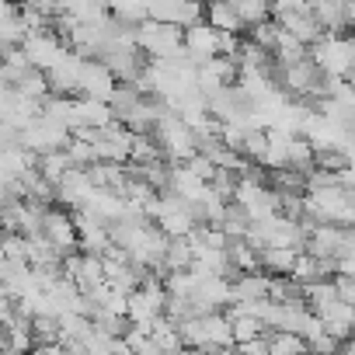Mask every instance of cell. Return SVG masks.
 Wrapping results in <instances>:
<instances>
[{"label":"cell","mask_w":355,"mask_h":355,"mask_svg":"<svg viewBox=\"0 0 355 355\" xmlns=\"http://www.w3.org/2000/svg\"><path fill=\"white\" fill-rule=\"evenodd\" d=\"M153 139H157V146H160V153H164L167 164H189L192 157H199V136H196V129L189 122H182V119H178V112H171V108L157 119Z\"/></svg>","instance_id":"6da1fadb"},{"label":"cell","mask_w":355,"mask_h":355,"mask_svg":"<svg viewBox=\"0 0 355 355\" xmlns=\"http://www.w3.org/2000/svg\"><path fill=\"white\" fill-rule=\"evenodd\" d=\"M167 313V289H164V279L157 272H146L143 282L129 293V324L136 327H150L153 320H160Z\"/></svg>","instance_id":"7a4b0ae2"},{"label":"cell","mask_w":355,"mask_h":355,"mask_svg":"<svg viewBox=\"0 0 355 355\" xmlns=\"http://www.w3.org/2000/svg\"><path fill=\"white\" fill-rule=\"evenodd\" d=\"M136 46L143 49L146 60H171L185 53V32L153 18H143L136 25Z\"/></svg>","instance_id":"3957f363"},{"label":"cell","mask_w":355,"mask_h":355,"mask_svg":"<svg viewBox=\"0 0 355 355\" xmlns=\"http://www.w3.org/2000/svg\"><path fill=\"white\" fill-rule=\"evenodd\" d=\"M310 60L327 77L355 80V39L345 35H324L317 46H310Z\"/></svg>","instance_id":"277c9868"},{"label":"cell","mask_w":355,"mask_h":355,"mask_svg":"<svg viewBox=\"0 0 355 355\" xmlns=\"http://www.w3.org/2000/svg\"><path fill=\"white\" fill-rule=\"evenodd\" d=\"M150 220L174 241V237H192V230L199 227V220H196V213H192V206L189 202H182L178 196H171V192H160V199H157V206H153V213H150Z\"/></svg>","instance_id":"5b68a950"},{"label":"cell","mask_w":355,"mask_h":355,"mask_svg":"<svg viewBox=\"0 0 355 355\" xmlns=\"http://www.w3.org/2000/svg\"><path fill=\"white\" fill-rule=\"evenodd\" d=\"M18 143H21L25 150H32L35 157L56 153V150H67V146H70V129L56 125V122L46 119V115H35L25 129H18Z\"/></svg>","instance_id":"8992f818"},{"label":"cell","mask_w":355,"mask_h":355,"mask_svg":"<svg viewBox=\"0 0 355 355\" xmlns=\"http://www.w3.org/2000/svg\"><path fill=\"white\" fill-rule=\"evenodd\" d=\"M146 18L174 25V28L185 32V28H192L206 18V4H199V0H150Z\"/></svg>","instance_id":"52a82bcc"},{"label":"cell","mask_w":355,"mask_h":355,"mask_svg":"<svg viewBox=\"0 0 355 355\" xmlns=\"http://www.w3.org/2000/svg\"><path fill=\"white\" fill-rule=\"evenodd\" d=\"M42 237L67 258L77 251V220L73 213L67 209H56V206H46V216H42Z\"/></svg>","instance_id":"ba28073f"},{"label":"cell","mask_w":355,"mask_h":355,"mask_svg":"<svg viewBox=\"0 0 355 355\" xmlns=\"http://www.w3.org/2000/svg\"><path fill=\"white\" fill-rule=\"evenodd\" d=\"M220 53H223V32H216L213 25H206V18H202L199 25L185 28V56H189L196 67L216 60Z\"/></svg>","instance_id":"9c48e42d"},{"label":"cell","mask_w":355,"mask_h":355,"mask_svg":"<svg viewBox=\"0 0 355 355\" xmlns=\"http://www.w3.org/2000/svg\"><path fill=\"white\" fill-rule=\"evenodd\" d=\"M21 53L28 56V63L35 67V70H49L63 53H67V42L49 28V32H28L25 39H21Z\"/></svg>","instance_id":"30bf717a"},{"label":"cell","mask_w":355,"mask_h":355,"mask_svg":"<svg viewBox=\"0 0 355 355\" xmlns=\"http://www.w3.org/2000/svg\"><path fill=\"white\" fill-rule=\"evenodd\" d=\"M84 56H77L73 49H67L49 70H46V77H49V91L53 94H80V73H84Z\"/></svg>","instance_id":"8fae6325"},{"label":"cell","mask_w":355,"mask_h":355,"mask_svg":"<svg viewBox=\"0 0 355 355\" xmlns=\"http://www.w3.org/2000/svg\"><path fill=\"white\" fill-rule=\"evenodd\" d=\"M303 251L313 254V258H334L338 261L341 251H345V227H338V223H313L306 230Z\"/></svg>","instance_id":"7c38bea8"},{"label":"cell","mask_w":355,"mask_h":355,"mask_svg":"<svg viewBox=\"0 0 355 355\" xmlns=\"http://www.w3.org/2000/svg\"><path fill=\"white\" fill-rule=\"evenodd\" d=\"M119 80L115 73L101 63V60H87L84 73H80V98H94V101H108L115 94Z\"/></svg>","instance_id":"4fadbf2b"},{"label":"cell","mask_w":355,"mask_h":355,"mask_svg":"<svg viewBox=\"0 0 355 355\" xmlns=\"http://www.w3.org/2000/svg\"><path fill=\"white\" fill-rule=\"evenodd\" d=\"M115 122L108 101L94 98H73V129H108Z\"/></svg>","instance_id":"5bb4252c"},{"label":"cell","mask_w":355,"mask_h":355,"mask_svg":"<svg viewBox=\"0 0 355 355\" xmlns=\"http://www.w3.org/2000/svg\"><path fill=\"white\" fill-rule=\"evenodd\" d=\"M317 317L324 320V331H327V334H334L341 345L355 334V306H348L345 300H334V303H331V306H324Z\"/></svg>","instance_id":"9a60e30c"},{"label":"cell","mask_w":355,"mask_h":355,"mask_svg":"<svg viewBox=\"0 0 355 355\" xmlns=\"http://www.w3.org/2000/svg\"><path fill=\"white\" fill-rule=\"evenodd\" d=\"M206 25H213V28L223 32V35H241V32H248L244 21H241V15H237V8L230 4V0H209V4H206Z\"/></svg>","instance_id":"2e32d148"},{"label":"cell","mask_w":355,"mask_h":355,"mask_svg":"<svg viewBox=\"0 0 355 355\" xmlns=\"http://www.w3.org/2000/svg\"><path fill=\"white\" fill-rule=\"evenodd\" d=\"M268 286H272V275H265V272H241V275L230 279V293H234L230 303H237V300H268Z\"/></svg>","instance_id":"e0dca14e"},{"label":"cell","mask_w":355,"mask_h":355,"mask_svg":"<svg viewBox=\"0 0 355 355\" xmlns=\"http://www.w3.org/2000/svg\"><path fill=\"white\" fill-rule=\"evenodd\" d=\"M310 11L320 21V28L327 35H345L348 21H345V0H310Z\"/></svg>","instance_id":"ac0fdd59"},{"label":"cell","mask_w":355,"mask_h":355,"mask_svg":"<svg viewBox=\"0 0 355 355\" xmlns=\"http://www.w3.org/2000/svg\"><path fill=\"white\" fill-rule=\"evenodd\" d=\"M296 248H265L261 251V272L265 275H289L296 265Z\"/></svg>","instance_id":"d6986e66"},{"label":"cell","mask_w":355,"mask_h":355,"mask_svg":"<svg viewBox=\"0 0 355 355\" xmlns=\"http://www.w3.org/2000/svg\"><path fill=\"white\" fill-rule=\"evenodd\" d=\"M303 300H306V306H310L313 313H320L324 306H331L334 300H341V296H338V282H334V279H317V282L303 286Z\"/></svg>","instance_id":"ffe728a7"},{"label":"cell","mask_w":355,"mask_h":355,"mask_svg":"<svg viewBox=\"0 0 355 355\" xmlns=\"http://www.w3.org/2000/svg\"><path fill=\"white\" fill-rule=\"evenodd\" d=\"M73 164H70V153L67 150H56V153H42L39 157V174L46 178L49 185H60V178L70 171Z\"/></svg>","instance_id":"44dd1931"},{"label":"cell","mask_w":355,"mask_h":355,"mask_svg":"<svg viewBox=\"0 0 355 355\" xmlns=\"http://www.w3.org/2000/svg\"><path fill=\"white\" fill-rule=\"evenodd\" d=\"M268 355H306V341L293 331H272L268 334Z\"/></svg>","instance_id":"7402d4cb"},{"label":"cell","mask_w":355,"mask_h":355,"mask_svg":"<svg viewBox=\"0 0 355 355\" xmlns=\"http://www.w3.org/2000/svg\"><path fill=\"white\" fill-rule=\"evenodd\" d=\"M230 4L237 8V15H241L244 28H254V25H261V21H268V18H272L268 0H230Z\"/></svg>","instance_id":"603a6c76"},{"label":"cell","mask_w":355,"mask_h":355,"mask_svg":"<svg viewBox=\"0 0 355 355\" xmlns=\"http://www.w3.org/2000/svg\"><path fill=\"white\" fill-rule=\"evenodd\" d=\"M227 317H230V313H227ZM230 327H234V345L251 341V338H261V334L268 331L258 317H244V313H234V317H230Z\"/></svg>","instance_id":"cb8c5ba5"},{"label":"cell","mask_w":355,"mask_h":355,"mask_svg":"<svg viewBox=\"0 0 355 355\" xmlns=\"http://www.w3.org/2000/svg\"><path fill=\"white\" fill-rule=\"evenodd\" d=\"M334 282H338V296H341L348 306H355V279H348V275H334Z\"/></svg>","instance_id":"d4e9b609"},{"label":"cell","mask_w":355,"mask_h":355,"mask_svg":"<svg viewBox=\"0 0 355 355\" xmlns=\"http://www.w3.org/2000/svg\"><path fill=\"white\" fill-rule=\"evenodd\" d=\"M338 275H348V279H355V251H345V254L338 258Z\"/></svg>","instance_id":"484cf974"},{"label":"cell","mask_w":355,"mask_h":355,"mask_svg":"<svg viewBox=\"0 0 355 355\" xmlns=\"http://www.w3.org/2000/svg\"><path fill=\"white\" fill-rule=\"evenodd\" d=\"M341 352H345V355H355V334H352V338L341 345Z\"/></svg>","instance_id":"4316f807"},{"label":"cell","mask_w":355,"mask_h":355,"mask_svg":"<svg viewBox=\"0 0 355 355\" xmlns=\"http://www.w3.org/2000/svg\"><path fill=\"white\" fill-rule=\"evenodd\" d=\"M199 4H209V0H199Z\"/></svg>","instance_id":"83f0119b"},{"label":"cell","mask_w":355,"mask_h":355,"mask_svg":"<svg viewBox=\"0 0 355 355\" xmlns=\"http://www.w3.org/2000/svg\"><path fill=\"white\" fill-rule=\"evenodd\" d=\"M18 4H25V0H18Z\"/></svg>","instance_id":"f1b7e54d"}]
</instances>
